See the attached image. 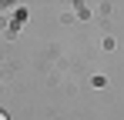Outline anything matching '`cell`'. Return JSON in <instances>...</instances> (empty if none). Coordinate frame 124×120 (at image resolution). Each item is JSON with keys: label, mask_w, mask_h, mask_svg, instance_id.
I'll return each mask as SVG.
<instances>
[{"label": "cell", "mask_w": 124, "mask_h": 120, "mask_svg": "<svg viewBox=\"0 0 124 120\" xmlns=\"http://www.w3.org/2000/svg\"><path fill=\"white\" fill-rule=\"evenodd\" d=\"M0 120H7V113H3V110H0Z\"/></svg>", "instance_id": "1"}]
</instances>
